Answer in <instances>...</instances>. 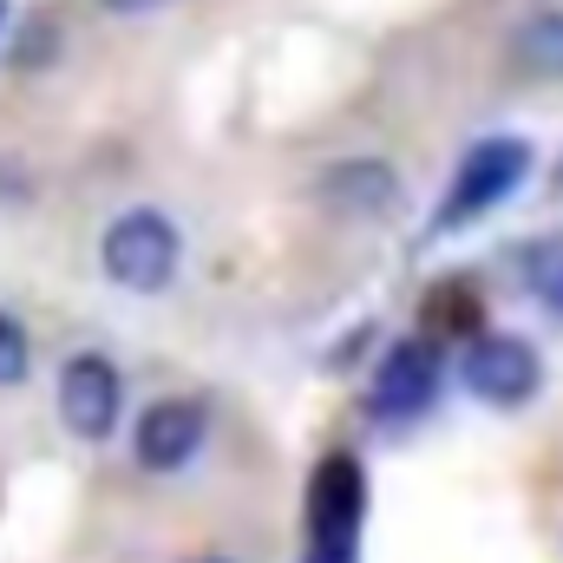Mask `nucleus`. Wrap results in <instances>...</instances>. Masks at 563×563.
I'll return each mask as SVG.
<instances>
[{
	"mask_svg": "<svg viewBox=\"0 0 563 563\" xmlns=\"http://www.w3.org/2000/svg\"><path fill=\"white\" fill-rule=\"evenodd\" d=\"M367 518V478L347 452H328L308 478V563H354Z\"/></svg>",
	"mask_w": 563,
	"mask_h": 563,
	"instance_id": "f257e3e1",
	"label": "nucleus"
},
{
	"mask_svg": "<svg viewBox=\"0 0 563 563\" xmlns=\"http://www.w3.org/2000/svg\"><path fill=\"white\" fill-rule=\"evenodd\" d=\"M525 170H531V144L525 139H478L459 157V170H452V184H445V197H439V210H432V230L445 236V230L485 217L492 203H505V197L525 184Z\"/></svg>",
	"mask_w": 563,
	"mask_h": 563,
	"instance_id": "f03ea898",
	"label": "nucleus"
},
{
	"mask_svg": "<svg viewBox=\"0 0 563 563\" xmlns=\"http://www.w3.org/2000/svg\"><path fill=\"white\" fill-rule=\"evenodd\" d=\"M99 263L119 288L157 295V288H170L177 263H184V236L164 210H125V217H112V230L99 243Z\"/></svg>",
	"mask_w": 563,
	"mask_h": 563,
	"instance_id": "7ed1b4c3",
	"label": "nucleus"
},
{
	"mask_svg": "<svg viewBox=\"0 0 563 563\" xmlns=\"http://www.w3.org/2000/svg\"><path fill=\"white\" fill-rule=\"evenodd\" d=\"M459 374H465V394L485 400V407H498V413L531 407L538 387H544V361H538V347L518 341V334H472Z\"/></svg>",
	"mask_w": 563,
	"mask_h": 563,
	"instance_id": "20e7f679",
	"label": "nucleus"
},
{
	"mask_svg": "<svg viewBox=\"0 0 563 563\" xmlns=\"http://www.w3.org/2000/svg\"><path fill=\"white\" fill-rule=\"evenodd\" d=\"M432 400H439V347L432 341H400L367 380V413L374 420H420Z\"/></svg>",
	"mask_w": 563,
	"mask_h": 563,
	"instance_id": "39448f33",
	"label": "nucleus"
},
{
	"mask_svg": "<svg viewBox=\"0 0 563 563\" xmlns=\"http://www.w3.org/2000/svg\"><path fill=\"white\" fill-rule=\"evenodd\" d=\"M125 407V380L106 354H73L59 374V420L73 426V439H112Z\"/></svg>",
	"mask_w": 563,
	"mask_h": 563,
	"instance_id": "423d86ee",
	"label": "nucleus"
},
{
	"mask_svg": "<svg viewBox=\"0 0 563 563\" xmlns=\"http://www.w3.org/2000/svg\"><path fill=\"white\" fill-rule=\"evenodd\" d=\"M203 439H210V413L197 400H157V407H144L132 452L144 472H184L203 452Z\"/></svg>",
	"mask_w": 563,
	"mask_h": 563,
	"instance_id": "0eeeda50",
	"label": "nucleus"
},
{
	"mask_svg": "<svg viewBox=\"0 0 563 563\" xmlns=\"http://www.w3.org/2000/svg\"><path fill=\"white\" fill-rule=\"evenodd\" d=\"M321 203L328 210H347V217H374V210H387L394 203V170L380 164V157H361V164H334V170H321Z\"/></svg>",
	"mask_w": 563,
	"mask_h": 563,
	"instance_id": "6e6552de",
	"label": "nucleus"
},
{
	"mask_svg": "<svg viewBox=\"0 0 563 563\" xmlns=\"http://www.w3.org/2000/svg\"><path fill=\"white\" fill-rule=\"evenodd\" d=\"M518 269H525V288L563 314V230L558 236H538V243H525V256H518Z\"/></svg>",
	"mask_w": 563,
	"mask_h": 563,
	"instance_id": "1a4fd4ad",
	"label": "nucleus"
},
{
	"mask_svg": "<svg viewBox=\"0 0 563 563\" xmlns=\"http://www.w3.org/2000/svg\"><path fill=\"white\" fill-rule=\"evenodd\" d=\"M518 59L538 73H563V13H538L518 40Z\"/></svg>",
	"mask_w": 563,
	"mask_h": 563,
	"instance_id": "9d476101",
	"label": "nucleus"
},
{
	"mask_svg": "<svg viewBox=\"0 0 563 563\" xmlns=\"http://www.w3.org/2000/svg\"><path fill=\"white\" fill-rule=\"evenodd\" d=\"M33 367V347H26V328L13 314H0V387H20Z\"/></svg>",
	"mask_w": 563,
	"mask_h": 563,
	"instance_id": "9b49d317",
	"label": "nucleus"
},
{
	"mask_svg": "<svg viewBox=\"0 0 563 563\" xmlns=\"http://www.w3.org/2000/svg\"><path fill=\"white\" fill-rule=\"evenodd\" d=\"M99 7H112V13H151V7H164V0H99Z\"/></svg>",
	"mask_w": 563,
	"mask_h": 563,
	"instance_id": "f8f14e48",
	"label": "nucleus"
},
{
	"mask_svg": "<svg viewBox=\"0 0 563 563\" xmlns=\"http://www.w3.org/2000/svg\"><path fill=\"white\" fill-rule=\"evenodd\" d=\"M190 563H223V558H190Z\"/></svg>",
	"mask_w": 563,
	"mask_h": 563,
	"instance_id": "ddd939ff",
	"label": "nucleus"
},
{
	"mask_svg": "<svg viewBox=\"0 0 563 563\" xmlns=\"http://www.w3.org/2000/svg\"><path fill=\"white\" fill-rule=\"evenodd\" d=\"M0 13H7V7H0Z\"/></svg>",
	"mask_w": 563,
	"mask_h": 563,
	"instance_id": "4468645a",
	"label": "nucleus"
}]
</instances>
